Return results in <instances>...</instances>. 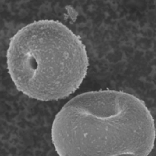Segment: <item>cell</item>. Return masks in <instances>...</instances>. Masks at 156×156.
I'll list each match as a JSON object with an SVG mask.
<instances>
[{
  "instance_id": "2",
  "label": "cell",
  "mask_w": 156,
  "mask_h": 156,
  "mask_svg": "<svg viewBox=\"0 0 156 156\" xmlns=\"http://www.w3.org/2000/svg\"><path fill=\"white\" fill-rule=\"evenodd\" d=\"M7 65L18 91L47 101L65 99L79 89L87 75L88 57L81 38L66 25L42 20L11 38Z\"/></svg>"
},
{
  "instance_id": "1",
  "label": "cell",
  "mask_w": 156,
  "mask_h": 156,
  "mask_svg": "<svg viewBox=\"0 0 156 156\" xmlns=\"http://www.w3.org/2000/svg\"><path fill=\"white\" fill-rule=\"evenodd\" d=\"M51 140L60 156H146L154 120L143 101L121 91L78 95L56 115Z\"/></svg>"
}]
</instances>
